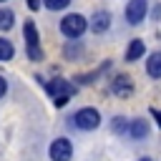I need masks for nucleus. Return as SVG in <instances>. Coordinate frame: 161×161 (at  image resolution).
<instances>
[{
    "label": "nucleus",
    "instance_id": "obj_10",
    "mask_svg": "<svg viewBox=\"0 0 161 161\" xmlns=\"http://www.w3.org/2000/svg\"><path fill=\"white\" fill-rule=\"evenodd\" d=\"M143 53H146V45H143V40H138V38H136V40H131V45L126 48V60H128V63H133V60H138Z\"/></svg>",
    "mask_w": 161,
    "mask_h": 161
},
{
    "label": "nucleus",
    "instance_id": "obj_1",
    "mask_svg": "<svg viewBox=\"0 0 161 161\" xmlns=\"http://www.w3.org/2000/svg\"><path fill=\"white\" fill-rule=\"evenodd\" d=\"M45 91L50 93V98H53V103H55L58 108H63V106L70 101V96H73V86H70L68 80H63V78H55V80L45 83Z\"/></svg>",
    "mask_w": 161,
    "mask_h": 161
},
{
    "label": "nucleus",
    "instance_id": "obj_21",
    "mask_svg": "<svg viewBox=\"0 0 161 161\" xmlns=\"http://www.w3.org/2000/svg\"><path fill=\"white\" fill-rule=\"evenodd\" d=\"M0 3H5V0H0Z\"/></svg>",
    "mask_w": 161,
    "mask_h": 161
},
{
    "label": "nucleus",
    "instance_id": "obj_8",
    "mask_svg": "<svg viewBox=\"0 0 161 161\" xmlns=\"http://www.w3.org/2000/svg\"><path fill=\"white\" fill-rule=\"evenodd\" d=\"M111 28V13L108 10H98L91 15V30L93 33H106Z\"/></svg>",
    "mask_w": 161,
    "mask_h": 161
},
{
    "label": "nucleus",
    "instance_id": "obj_6",
    "mask_svg": "<svg viewBox=\"0 0 161 161\" xmlns=\"http://www.w3.org/2000/svg\"><path fill=\"white\" fill-rule=\"evenodd\" d=\"M50 161H70V156H73V146H70V141L68 138H55L53 143H50Z\"/></svg>",
    "mask_w": 161,
    "mask_h": 161
},
{
    "label": "nucleus",
    "instance_id": "obj_15",
    "mask_svg": "<svg viewBox=\"0 0 161 161\" xmlns=\"http://www.w3.org/2000/svg\"><path fill=\"white\" fill-rule=\"evenodd\" d=\"M43 5H45L48 10H63V8L70 5V0H43Z\"/></svg>",
    "mask_w": 161,
    "mask_h": 161
},
{
    "label": "nucleus",
    "instance_id": "obj_12",
    "mask_svg": "<svg viewBox=\"0 0 161 161\" xmlns=\"http://www.w3.org/2000/svg\"><path fill=\"white\" fill-rule=\"evenodd\" d=\"M13 23H15V15H13V10L3 8V10H0V30H10V28H13Z\"/></svg>",
    "mask_w": 161,
    "mask_h": 161
},
{
    "label": "nucleus",
    "instance_id": "obj_19",
    "mask_svg": "<svg viewBox=\"0 0 161 161\" xmlns=\"http://www.w3.org/2000/svg\"><path fill=\"white\" fill-rule=\"evenodd\" d=\"M153 15H156V18H161V5H158V8L153 10Z\"/></svg>",
    "mask_w": 161,
    "mask_h": 161
},
{
    "label": "nucleus",
    "instance_id": "obj_7",
    "mask_svg": "<svg viewBox=\"0 0 161 161\" xmlns=\"http://www.w3.org/2000/svg\"><path fill=\"white\" fill-rule=\"evenodd\" d=\"M111 91H113L116 96H121V98H128V96L133 93V83H131L128 75H116V78L111 80Z\"/></svg>",
    "mask_w": 161,
    "mask_h": 161
},
{
    "label": "nucleus",
    "instance_id": "obj_18",
    "mask_svg": "<svg viewBox=\"0 0 161 161\" xmlns=\"http://www.w3.org/2000/svg\"><path fill=\"white\" fill-rule=\"evenodd\" d=\"M151 113H153V116H156V123H158V126H161V111H156V108H151Z\"/></svg>",
    "mask_w": 161,
    "mask_h": 161
},
{
    "label": "nucleus",
    "instance_id": "obj_2",
    "mask_svg": "<svg viewBox=\"0 0 161 161\" xmlns=\"http://www.w3.org/2000/svg\"><path fill=\"white\" fill-rule=\"evenodd\" d=\"M86 28H88V20L83 15H78V13H70V15H65L60 20V33L65 38H80L86 33Z\"/></svg>",
    "mask_w": 161,
    "mask_h": 161
},
{
    "label": "nucleus",
    "instance_id": "obj_16",
    "mask_svg": "<svg viewBox=\"0 0 161 161\" xmlns=\"http://www.w3.org/2000/svg\"><path fill=\"white\" fill-rule=\"evenodd\" d=\"M5 93H8V80H5L3 75H0V98H3Z\"/></svg>",
    "mask_w": 161,
    "mask_h": 161
},
{
    "label": "nucleus",
    "instance_id": "obj_17",
    "mask_svg": "<svg viewBox=\"0 0 161 161\" xmlns=\"http://www.w3.org/2000/svg\"><path fill=\"white\" fill-rule=\"evenodd\" d=\"M25 3H28L30 10H38V8H40V0H25Z\"/></svg>",
    "mask_w": 161,
    "mask_h": 161
},
{
    "label": "nucleus",
    "instance_id": "obj_14",
    "mask_svg": "<svg viewBox=\"0 0 161 161\" xmlns=\"http://www.w3.org/2000/svg\"><path fill=\"white\" fill-rule=\"evenodd\" d=\"M128 123H131V121H126L123 116H116V118H113V131H116V133H128Z\"/></svg>",
    "mask_w": 161,
    "mask_h": 161
},
{
    "label": "nucleus",
    "instance_id": "obj_4",
    "mask_svg": "<svg viewBox=\"0 0 161 161\" xmlns=\"http://www.w3.org/2000/svg\"><path fill=\"white\" fill-rule=\"evenodd\" d=\"M73 123H75V128H80V131H93V128H98V123H101V113H98L96 108H80V111H75Z\"/></svg>",
    "mask_w": 161,
    "mask_h": 161
},
{
    "label": "nucleus",
    "instance_id": "obj_3",
    "mask_svg": "<svg viewBox=\"0 0 161 161\" xmlns=\"http://www.w3.org/2000/svg\"><path fill=\"white\" fill-rule=\"evenodd\" d=\"M23 33H25V50H28V58H30V60H43V50H40V40H38V28H35V23L28 20L25 28H23Z\"/></svg>",
    "mask_w": 161,
    "mask_h": 161
},
{
    "label": "nucleus",
    "instance_id": "obj_13",
    "mask_svg": "<svg viewBox=\"0 0 161 161\" xmlns=\"http://www.w3.org/2000/svg\"><path fill=\"white\" fill-rule=\"evenodd\" d=\"M13 55H15L13 43H10V40H5V38H0V60H10Z\"/></svg>",
    "mask_w": 161,
    "mask_h": 161
},
{
    "label": "nucleus",
    "instance_id": "obj_9",
    "mask_svg": "<svg viewBox=\"0 0 161 161\" xmlns=\"http://www.w3.org/2000/svg\"><path fill=\"white\" fill-rule=\"evenodd\" d=\"M146 133H148V123H146V121L133 118V121L128 123V133H126V136H131V141H138V138H143Z\"/></svg>",
    "mask_w": 161,
    "mask_h": 161
},
{
    "label": "nucleus",
    "instance_id": "obj_11",
    "mask_svg": "<svg viewBox=\"0 0 161 161\" xmlns=\"http://www.w3.org/2000/svg\"><path fill=\"white\" fill-rule=\"evenodd\" d=\"M146 73L151 78H161V53H151V58L146 60Z\"/></svg>",
    "mask_w": 161,
    "mask_h": 161
},
{
    "label": "nucleus",
    "instance_id": "obj_20",
    "mask_svg": "<svg viewBox=\"0 0 161 161\" xmlns=\"http://www.w3.org/2000/svg\"><path fill=\"white\" fill-rule=\"evenodd\" d=\"M138 161H151V158H138Z\"/></svg>",
    "mask_w": 161,
    "mask_h": 161
},
{
    "label": "nucleus",
    "instance_id": "obj_5",
    "mask_svg": "<svg viewBox=\"0 0 161 161\" xmlns=\"http://www.w3.org/2000/svg\"><path fill=\"white\" fill-rule=\"evenodd\" d=\"M148 13V3L146 0H128L126 3V20L131 25H138Z\"/></svg>",
    "mask_w": 161,
    "mask_h": 161
}]
</instances>
